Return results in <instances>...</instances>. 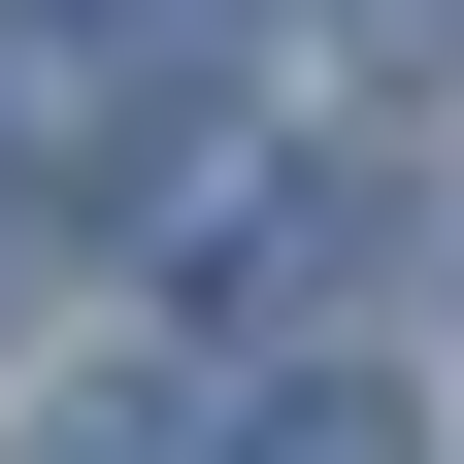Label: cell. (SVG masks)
Masks as SVG:
<instances>
[{
	"label": "cell",
	"instance_id": "obj_2",
	"mask_svg": "<svg viewBox=\"0 0 464 464\" xmlns=\"http://www.w3.org/2000/svg\"><path fill=\"white\" fill-rule=\"evenodd\" d=\"M34 464H199V431H166V398H67V431H34Z\"/></svg>",
	"mask_w": 464,
	"mask_h": 464
},
{
	"label": "cell",
	"instance_id": "obj_3",
	"mask_svg": "<svg viewBox=\"0 0 464 464\" xmlns=\"http://www.w3.org/2000/svg\"><path fill=\"white\" fill-rule=\"evenodd\" d=\"M0 332H34V166H0Z\"/></svg>",
	"mask_w": 464,
	"mask_h": 464
},
{
	"label": "cell",
	"instance_id": "obj_1",
	"mask_svg": "<svg viewBox=\"0 0 464 464\" xmlns=\"http://www.w3.org/2000/svg\"><path fill=\"white\" fill-rule=\"evenodd\" d=\"M232 464H398V398H266V431H232Z\"/></svg>",
	"mask_w": 464,
	"mask_h": 464
}]
</instances>
